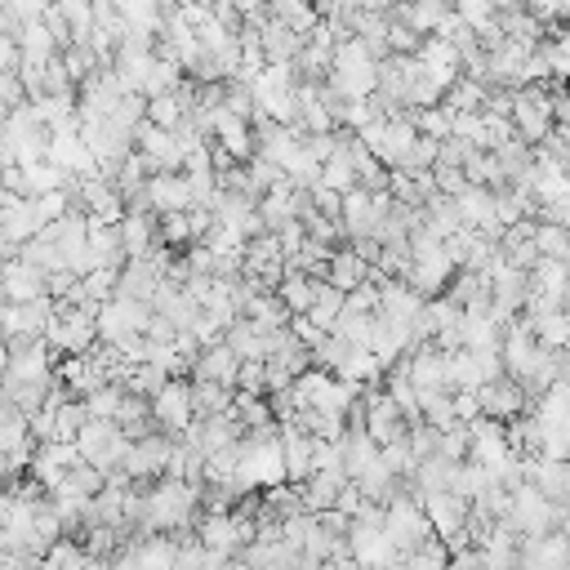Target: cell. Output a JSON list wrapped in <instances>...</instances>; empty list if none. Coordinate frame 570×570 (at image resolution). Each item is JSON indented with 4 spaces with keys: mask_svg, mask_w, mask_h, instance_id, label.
I'll return each mask as SVG.
<instances>
[{
    "mask_svg": "<svg viewBox=\"0 0 570 570\" xmlns=\"http://www.w3.org/2000/svg\"><path fill=\"white\" fill-rule=\"evenodd\" d=\"M200 485L183 481V476H156L147 481V534H196L200 521Z\"/></svg>",
    "mask_w": 570,
    "mask_h": 570,
    "instance_id": "obj_1",
    "label": "cell"
},
{
    "mask_svg": "<svg viewBox=\"0 0 570 570\" xmlns=\"http://www.w3.org/2000/svg\"><path fill=\"white\" fill-rule=\"evenodd\" d=\"M325 85L338 98H370V94H379V58H374V49L361 36H343L334 45V62H330Z\"/></svg>",
    "mask_w": 570,
    "mask_h": 570,
    "instance_id": "obj_2",
    "label": "cell"
},
{
    "mask_svg": "<svg viewBox=\"0 0 570 570\" xmlns=\"http://www.w3.org/2000/svg\"><path fill=\"white\" fill-rule=\"evenodd\" d=\"M361 142L387 165V169H410V156H414V142H419V125H414V111H401V116H379L374 125L361 129Z\"/></svg>",
    "mask_w": 570,
    "mask_h": 570,
    "instance_id": "obj_3",
    "label": "cell"
},
{
    "mask_svg": "<svg viewBox=\"0 0 570 570\" xmlns=\"http://www.w3.org/2000/svg\"><path fill=\"white\" fill-rule=\"evenodd\" d=\"M521 539H539V534H552V530H561V521H566V508L557 503V499H548L534 481H521L517 490H512V512L503 517Z\"/></svg>",
    "mask_w": 570,
    "mask_h": 570,
    "instance_id": "obj_4",
    "label": "cell"
},
{
    "mask_svg": "<svg viewBox=\"0 0 570 570\" xmlns=\"http://www.w3.org/2000/svg\"><path fill=\"white\" fill-rule=\"evenodd\" d=\"M76 445H80L85 463H94V468H102V472H120L125 459H129V450H134V436H129L116 419H89V423L80 428Z\"/></svg>",
    "mask_w": 570,
    "mask_h": 570,
    "instance_id": "obj_5",
    "label": "cell"
},
{
    "mask_svg": "<svg viewBox=\"0 0 570 570\" xmlns=\"http://www.w3.org/2000/svg\"><path fill=\"white\" fill-rule=\"evenodd\" d=\"M98 307L102 303H89V307H67V312H58L53 316V325H49V347L58 352V361L62 356H85V352H94L102 338H98Z\"/></svg>",
    "mask_w": 570,
    "mask_h": 570,
    "instance_id": "obj_6",
    "label": "cell"
},
{
    "mask_svg": "<svg viewBox=\"0 0 570 570\" xmlns=\"http://www.w3.org/2000/svg\"><path fill=\"white\" fill-rule=\"evenodd\" d=\"M387 534L401 548V557H410L414 548H423L428 539H436V525H432V517H428V508H423L419 494H401V499L387 503Z\"/></svg>",
    "mask_w": 570,
    "mask_h": 570,
    "instance_id": "obj_7",
    "label": "cell"
},
{
    "mask_svg": "<svg viewBox=\"0 0 570 570\" xmlns=\"http://www.w3.org/2000/svg\"><path fill=\"white\" fill-rule=\"evenodd\" d=\"M512 125L517 134L539 147L552 129H557V107H552V94L539 89V85H525V89H512Z\"/></svg>",
    "mask_w": 570,
    "mask_h": 570,
    "instance_id": "obj_8",
    "label": "cell"
},
{
    "mask_svg": "<svg viewBox=\"0 0 570 570\" xmlns=\"http://www.w3.org/2000/svg\"><path fill=\"white\" fill-rule=\"evenodd\" d=\"M147 325H151V303H138V298L116 294L111 303L98 307V338H102V343L125 347L129 338L147 334Z\"/></svg>",
    "mask_w": 570,
    "mask_h": 570,
    "instance_id": "obj_9",
    "label": "cell"
},
{
    "mask_svg": "<svg viewBox=\"0 0 570 570\" xmlns=\"http://www.w3.org/2000/svg\"><path fill=\"white\" fill-rule=\"evenodd\" d=\"M151 419L160 432L169 436H187L196 423V396H191V379H169L156 396H151Z\"/></svg>",
    "mask_w": 570,
    "mask_h": 570,
    "instance_id": "obj_10",
    "label": "cell"
},
{
    "mask_svg": "<svg viewBox=\"0 0 570 570\" xmlns=\"http://www.w3.org/2000/svg\"><path fill=\"white\" fill-rule=\"evenodd\" d=\"M405 370H410V383L419 387V396H428V392H459L454 374H450V352H441L436 343H419L405 356Z\"/></svg>",
    "mask_w": 570,
    "mask_h": 570,
    "instance_id": "obj_11",
    "label": "cell"
},
{
    "mask_svg": "<svg viewBox=\"0 0 570 570\" xmlns=\"http://www.w3.org/2000/svg\"><path fill=\"white\" fill-rule=\"evenodd\" d=\"M365 432L379 445L410 436V419H405V410L396 405V396L387 387H365Z\"/></svg>",
    "mask_w": 570,
    "mask_h": 570,
    "instance_id": "obj_12",
    "label": "cell"
},
{
    "mask_svg": "<svg viewBox=\"0 0 570 570\" xmlns=\"http://www.w3.org/2000/svg\"><path fill=\"white\" fill-rule=\"evenodd\" d=\"M174 445H178V436L151 428L147 436L134 441V450H129V459H125V472H129L134 481H156V476H165V472H169V459H174Z\"/></svg>",
    "mask_w": 570,
    "mask_h": 570,
    "instance_id": "obj_13",
    "label": "cell"
},
{
    "mask_svg": "<svg viewBox=\"0 0 570 570\" xmlns=\"http://www.w3.org/2000/svg\"><path fill=\"white\" fill-rule=\"evenodd\" d=\"M58 316V303L53 294L45 298H31V303H4L0 321H4V338H45L49 325Z\"/></svg>",
    "mask_w": 570,
    "mask_h": 570,
    "instance_id": "obj_14",
    "label": "cell"
},
{
    "mask_svg": "<svg viewBox=\"0 0 570 570\" xmlns=\"http://www.w3.org/2000/svg\"><path fill=\"white\" fill-rule=\"evenodd\" d=\"M147 205L151 214H187L196 205L191 196V178L183 169H160L147 178Z\"/></svg>",
    "mask_w": 570,
    "mask_h": 570,
    "instance_id": "obj_15",
    "label": "cell"
},
{
    "mask_svg": "<svg viewBox=\"0 0 570 570\" xmlns=\"http://www.w3.org/2000/svg\"><path fill=\"white\" fill-rule=\"evenodd\" d=\"M476 401H481V414L503 419V423L530 410V392H525L512 374H503V379H494V383H481V387H476Z\"/></svg>",
    "mask_w": 570,
    "mask_h": 570,
    "instance_id": "obj_16",
    "label": "cell"
},
{
    "mask_svg": "<svg viewBox=\"0 0 570 570\" xmlns=\"http://www.w3.org/2000/svg\"><path fill=\"white\" fill-rule=\"evenodd\" d=\"M134 142H138V151L151 160V174H160V169H183V160H187L178 134H174V129H160V125H151V120L138 125Z\"/></svg>",
    "mask_w": 570,
    "mask_h": 570,
    "instance_id": "obj_17",
    "label": "cell"
},
{
    "mask_svg": "<svg viewBox=\"0 0 570 570\" xmlns=\"http://www.w3.org/2000/svg\"><path fill=\"white\" fill-rule=\"evenodd\" d=\"M49 294V272L31 267L27 258H4V303H31Z\"/></svg>",
    "mask_w": 570,
    "mask_h": 570,
    "instance_id": "obj_18",
    "label": "cell"
},
{
    "mask_svg": "<svg viewBox=\"0 0 570 570\" xmlns=\"http://www.w3.org/2000/svg\"><path fill=\"white\" fill-rule=\"evenodd\" d=\"M258 36H263V58H267V62H298V53H303V45H307V36L294 31V27L281 22V18L258 22Z\"/></svg>",
    "mask_w": 570,
    "mask_h": 570,
    "instance_id": "obj_19",
    "label": "cell"
},
{
    "mask_svg": "<svg viewBox=\"0 0 570 570\" xmlns=\"http://www.w3.org/2000/svg\"><path fill=\"white\" fill-rule=\"evenodd\" d=\"M450 13H454V0H401V4H392V18H401L419 36H436Z\"/></svg>",
    "mask_w": 570,
    "mask_h": 570,
    "instance_id": "obj_20",
    "label": "cell"
},
{
    "mask_svg": "<svg viewBox=\"0 0 570 570\" xmlns=\"http://www.w3.org/2000/svg\"><path fill=\"white\" fill-rule=\"evenodd\" d=\"M236 374H240V356L232 352L227 338L223 343H209L196 356V365H191V379H209V383H227V387H236Z\"/></svg>",
    "mask_w": 570,
    "mask_h": 570,
    "instance_id": "obj_21",
    "label": "cell"
},
{
    "mask_svg": "<svg viewBox=\"0 0 570 570\" xmlns=\"http://www.w3.org/2000/svg\"><path fill=\"white\" fill-rule=\"evenodd\" d=\"M338 450H343V468H347V476H352V481H356V476H361V472L383 454V445H379L365 428H347V432L338 436Z\"/></svg>",
    "mask_w": 570,
    "mask_h": 570,
    "instance_id": "obj_22",
    "label": "cell"
},
{
    "mask_svg": "<svg viewBox=\"0 0 570 570\" xmlns=\"http://www.w3.org/2000/svg\"><path fill=\"white\" fill-rule=\"evenodd\" d=\"M370 272H374V267H370V263H365V258H361V254H356V249L347 245V249H334V254H330V267H325V281L352 294L356 285H365V281H370Z\"/></svg>",
    "mask_w": 570,
    "mask_h": 570,
    "instance_id": "obj_23",
    "label": "cell"
},
{
    "mask_svg": "<svg viewBox=\"0 0 570 570\" xmlns=\"http://www.w3.org/2000/svg\"><path fill=\"white\" fill-rule=\"evenodd\" d=\"M120 236H125V249H129V258H147V254L160 245V227H156V214H125V218H120Z\"/></svg>",
    "mask_w": 570,
    "mask_h": 570,
    "instance_id": "obj_24",
    "label": "cell"
},
{
    "mask_svg": "<svg viewBox=\"0 0 570 570\" xmlns=\"http://www.w3.org/2000/svg\"><path fill=\"white\" fill-rule=\"evenodd\" d=\"M134 36H156L165 27V0H111Z\"/></svg>",
    "mask_w": 570,
    "mask_h": 570,
    "instance_id": "obj_25",
    "label": "cell"
},
{
    "mask_svg": "<svg viewBox=\"0 0 570 570\" xmlns=\"http://www.w3.org/2000/svg\"><path fill=\"white\" fill-rule=\"evenodd\" d=\"M321 281H325V276H307V272H285V281L276 285V294L285 298V307H289L294 316H303V312H312V303H316V289H321Z\"/></svg>",
    "mask_w": 570,
    "mask_h": 570,
    "instance_id": "obj_26",
    "label": "cell"
},
{
    "mask_svg": "<svg viewBox=\"0 0 570 570\" xmlns=\"http://www.w3.org/2000/svg\"><path fill=\"white\" fill-rule=\"evenodd\" d=\"M321 183L334 187V191H352V187H361V169H356V156L347 151V142H338V151L321 165Z\"/></svg>",
    "mask_w": 570,
    "mask_h": 570,
    "instance_id": "obj_27",
    "label": "cell"
},
{
    "mask_svg": "<svg viewBox=\"0 0 570 570\" xmlns=\"http://www.w3.org/2000/svg\"><path fill=\"white\" fill-rule=\"evenodd\" d=\"M454 476H459V463H454V459H445V454H432V459H423V463H419V472H414V490H419V494L454 490Z\"/></svg>",
    "mask_w": 570,
    "mask_h": 570,
    "instance_id": "obj_28",
    "label": "cell"
},
{
    "mask_svg": "<svg viewBox=\"0 0 570 570\" xmlns=\"http://www.w3.org/2000/svg\"><path fill=\"white\" fill-rule=\"evenodd\" d=\"M191 396H196V419H205V414H227V410L236 405V387L209 383V379H191Z\"/></svg>",
    "mask_w": 570,
    "mask_h": 570,
    "instance_id": "obj_29",
    "label": "cell"
},
{
    "mask_svg": "<svg viewBox=\"0 0 570 570\" xmlns=\"http://www.w3.org/2000/svg\"><path fill=\"white\" fill-rule=\"evenodd\" d=\"M22 445H36L31 414L18 410L13 401H4V410H0V450H22Z\"/></svg>",
    "mask_w": 570,
    "mask_h": 570,
    "instance_id": "obj_30",
    "label": "cell"
},
{
    "mask_svg": "<svg viewBox=\"0 0 570 570\" xmlns=\"http://www.w3.org/2000/svg\"><path fill=\"white\" fill-rule=\"evenodd\" d=\"M548 499H566V490H570V459H534V476H530Z\"/></svg>",
    "mask_w": 570,
    "mask_h": 570,
    "instance_id": "obj_31",
    "label": "cell"
},
{
    "mask_svg": "<svg viewBox=\"0 0 570 570\" xmlns=\"http://www.w3.org/2000/svg\"><path fill=\"white\" fill-rule=\"evenodd\" d=\"M490 94H494V89H490L485 80H476V76H459L454 89L445 94V107H450V111H485Z\"/></svg>",
    "mask_w": 570,
    "mask_h": 570,
    "instance_id": "obj_32",
    "label": "cell"
},
{
    "mask_svg": "<svg viewBox=\"0 0 570 570\" xmlns=\"http://www.w3.org/2000/svg\"><path fill=\"white\" fill-rule=\"evenodd\" d=\"M18 258H27L31 267H40V272H67V258H62V249H58V240H49L45 232L40 236H31L22 249H18Z\"/></svg>",
    "mask_w": 570,
    "mask_h": 570,
    "instance_id": "obj_33",
    "label": "cell"
},
{
    "mask_svg": "<svg viewBox=\"0 0 570 570\" xmlns=\"http://www.w3.org/2000/svg\"><path fill=\"white\" fill-rule=\"evenodd\" d=\"M534 245H539L543 258H561V263H570V227H566V223L539 218V227H534Z\"/></svg>",
    "mask_w": 570,
    "mask_h": 570,
    "instance_id": "obj_34",
    "label": "cell"
},
{
    "mask_svg": "<svg viewBox=\"0 0 570 570\" xmlns=\"http://www.w3.org/2000/svg\"><path fill=\"white\" fill-rule=\"evenodd\" d=\"M330 334H338L343 343H361V347H370V338H374V312H352V307H343Z\"/></svg>",
    "mask_w": 570,
    "mask_h": 570,
    "instance_id": "obj_35",
    "label": "cell"
},
{
    "mask_svg": "<svg viewBox=\"0 0 570 570\" xmlns=\"http://www.w3.org/2000/svg\"><path fill=\"white\" fill-rule=\"evenodd\" d=\"M80 534V543H85V552L89 557H116L120 552V543H125V530H116V525H85V530H76Z\"/></svg>",
    "mask_w": 570,
    "mask_h": 570,
    "instance_id": "obj_36",
    "label": "cell"
},
{
    "mask_svg": "<svg viewBox=\"0 0 570 570\" xmlns=\"http://www.w3.org/2000/svg\"><path fill=\"white\" fill-rule=\"evenodd\" d=\"M169 379H174V374H169L165 365H156V361H138V365L129 370L125 387H129V392H142V396H156V392H160Z\"/></svg>",
    "mask_w": 570,
    "mask_h": 570,
    "instance_id": "obj_37",
    "label": "cell"
},
{
    "mask_svg": "<svg viewBox=\"0 0 570 570\" xmlns=\"http://www.w3.org/2000/svg\"><path fill=\"white\" fill-rule=\"evenodd\" d=\"M85 557H89V552H85L80 534H62V539L45 552V570H80Z\"/></svg>",
    "mask_w": 570,
    "mask_h": 570,
    "instance_id": "obj_38",
    "label": "cell"
},
{
    "mask_svg": "<svg viewBox=\"0 0 570 570\" xmlns=\"http://www.w3.org/2000/svg\"><path fill=\"white\" fill-rule=\"evenodd\" d=\"M450 543L436 534V539H428L423 548H414L410 557H405V570H450Z\"/></svg>",
    "mask_w": 570,
    "mask_h": 570,
    "instance_id": "obj_39",
    "label": "cell"
},
{
    "mask_svg": "<svg viewBox=\"0 0 570 570\" xmlns=\"http://www.w3.org/2000/svg\"><path fill=\"white\" fill-rule=\"evenodd\" d=\"M414 125H419V134H428V138H450V134H454V111H450L445 102H436V107L414 111Z\"/></svg>",
    "mask_w": 570,
    "mask_h": 570,
    "instance_id": "obj_40",
    "label": "cell"
},
{
    "mask_svg": "<svg viewBox=\"0 0 570 570\" xmlns=\"http://www.w3.org/2000/svg\"><path fill=\"white\" fill-rule=\"evenodd\" d=\"M160 240L174 245V249L191 245V240H196V236H191V214H160Z\"/></svg>",
    "mask_w": 570,
    "mask_h": 570,
    "instance_id": "obj_41",
    "label": "cell"
},
{
    "mask_svg": "<svg viewBox=\"0 0 570 570\" xmlns=\"http://www.w3.org/2000/svg\"><path fill=\"white\" fill-rule=\"evenodd\" d=\"M236 387L240 392H254V396H267V361H240Z\"/></svg>",
    "mask_w": 570,
    "mask_h": 570,
    "instance_id": "obj_42",
    "label": "cell"
},
{
    "mask_svg": "<svg viewBox=\"0 0 570 570\" xmlns=\"http://www.w3.org/2000/svg\"><path fill=\"white\" fill-rule=\"evenodd\" d=\"M312 205H316L321 214H330V218H338V214H343V191H334V187H325V183H316V187H312Z\"/></svg>",
    "mask_w": 570,
    "mask_h": 570,
    "instance_id": "obj_43",
    "label": "cell"
},
{
    "mask_svg": "<svg viewBox=\"0 0 570 570\" xmlns=\"http://www.w3.org/2000/svg\"><path fill=\"white\" fill-rule=\"evenodd\" d=\"M289 330H294V338H298L303 347H316V343L330 334V330H321L312 316H289Z\"/></svg>",
    "mask_w": 570,
    "mask_h": 570,
    "instance_id": "obj_44",
    "label": "cell"
},
{
    "mask_svg": "<svg viewBox=\"0 0 570 570\" xmlns=\"http://www.w3.org/2000/svg\"><path fill=\"white\" fill-rule=\"evenodd\" d=\"M365 503H370V499H365V490H361L356 481H347V485L338 490V503H334V508H338V512H347V517H356Z\"/></svg>",
    "mask_w": 570,
    "mask_h": 570,
    "instance_id": "obj_45",
    "label": "cell"
},
{
    "mask_svg": "<svg viewBox=\"0 0 570 570\" xmlns=\"http://www.w3.org/2000/svg\"><path fill=\"white\" fill-rule=\"evenodd\" d=\"M454 410H459V419L463 423H472V419H481V401H476V392H454Z\"/></svg>",
    "mask_w": 570,
    "mask_h": 570,
    "instance_id": "obj_46",
    "label": "cell"
},
{
    "mask_svg": "<svg viewBox=\"0 0 570 570\" xmlns=\"http://www.w3.org/2000/svg\"><path fill=\"white\" fill-rule=\"evenodd\" d=\"M321 570H365L356 557H330V561H321Z\"/></svg>",
    "mask_w": 570,
    "mask_h": 570,
    "instance_id": "obj_47",
    "label": "cell"
},
{
    "mask_svg": "<svg viewBox=\"0 0 570 570\" xmlns=\"http://www.w3.org/2000/svg\"><path fill=\"white\" fill-rule=\"evenodd\" d=\"M80 570H111V561H107V557H85Z\"/></svg>",
    "mask_w": 570,
    "mask_h": 570,
    "instance_id": "obj_48",
    "label": "cell"
},
{
    "mask_svg": "<svg viewBox=\"0 0 570 570\" xmlns=\"http://www.w3.org/2000/svg\"><path fill=\"white\" fill-rule=\"evenodd\" d=\"M450 570H468V566H463V561H459V557H450Z\"/></svg>",
    "mask_w": 570,
    "mask_h": 570,
    "instance_id": "obj_49",
    "label": "cell"
},
{
    "mask_svg": "<svg viewBox=\"0 0 570 570\" xmlns=\"http://www.w3.org/2000/svg\"><path fill=\"white\" fill-rule=\"evenodd\" d=\"M561 534H566V543H570V517H566V521H561Z\"/></svg>",
    "mask_w": 570,
    "mask_h": 570,
    "instance_id": "obj_50",
    "label": "cell"
},
{
    "mask_svg": "<svg viewBox=\"0 0 570 570\" xmlns=\"http://www.w3.org/2000/svg\"><path fill=\"white\" fill-rule=\"evenodd\" d=\"M566 312H570V303H566Z\"/></svg>",
    "mask_w": 570,
    "mask_h": 570,
    "instance_id": "obj_51",
    "label": "cell"
}]
</instances>
